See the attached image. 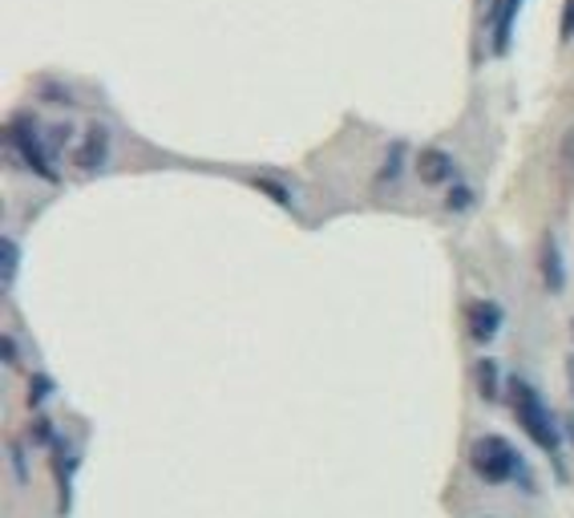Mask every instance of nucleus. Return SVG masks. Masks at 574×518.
<instances>
[{"mask_svg": "<svg viewBox=\"0 0 574 518\" xmlns=\"http://www.w3.org/2000/svg\"><path fill=\"white\" fill-rule=\"evenodd\" d=\"M514 413L534 446H542L546 454L559 449V429H554V417H551V410H546V401H542L530 385H522V381L514 385Z\"/></svg>", "mask_w": 574, "mask_h": 518, "instance_id": "1", "label": "nucleus"}, {"mask_svg": "<svg viewBox=\"0 0 574 518\" xmlns=\"http://www.w3.org/2000/svg\"><path fill=\"white\" fill-rule=\"evenodd\" d=\"M469 466H473L478 478L498 486V483H510L518 474V454L505 437L490 434V437H478V442H473V449H469Z\"/></svg>", "mask_w": 574, "mask_h": 518, "instance_id": "2", "label": "nucleus"}, {"mask_svg": "<svg viewBox=\"0 0 574 518\" xmlns=\"http://www.w3.org/2000/svg\"><path fill=\"white\" fill-rule=\"evenodd\" d=\"M9 142H12V151L21 154L24 163H29V166H33V170H36V175L49 178V183L58 178V170L49 166L45 146H41V138H36V130L29 126V122H24V118H17V122H12V126H9Z\"/></svg>", "mask_w": 574, "mask_h": 518, "instance_id": "3", "label": "nucleus"}, {"mask_svg": "<svg viewBox=\"0 0 574 518\" xmlns=\"http://www.w3.org/2000/svg\"><path fill=\"white\" fill-rule=\"evenodd\" d=\"M109 158V130L106 126H90L85 130L82 146L73 151V166L77 170H85V175H94V170H102Z\"/></svg>", "mask_w": 574, "mask_h": 518, "instance_id": "4", "label": "nucleus"}, {"mask_svg": "<svg viewBox=\"0 0 574 518\" xmlns=\"http://www.w3.org/2000/svg\"><path fill=\"white\" fill-rule=\"evenodd\" d=\"M466 324H469V336L478 344H490L502 329V308L493 304V300H473L466 312Z\"/></svg>", "mask_w": 574, "mask_h": 518, "instance_id": "5", "label": "nucleus"}, {"mask_svg": "<svg viewBox=\"0 0 574 518\" xmlns=\"http://www.w3.org/2000/svg\"><path fill=\"white\" fill-rule=\"evenodd\" d=\"M526 0H493L490 9V37H493V53H505L510 49V37H514V21L522 12Z\"/></svg>", "mask_w": 574, "mask_h": 518, "instance_id": "6", "label": "nucleus"}, {"mask_svg": "<svg viewBox=\"0 0 574 518\" xmlns=\"http://www.w3.org/2000/svg\"><path fill=\"white\" fill-rule=\"evenodd\" d=\"M417 175H421V183H429V187H441V183H449V178H453V158H449L446 151L429 146V151H421Z\"/></svg>", "mask_w": 574, "mask_h": 518, "instance_id": "7", "label": "nucleus"}, {"mask_svg": "<svg viewBox=\"0 0 574 518\" xmlns=\"http://www.w3.org/2000/svg\"><path fill=\"white\" fill-rule=\"evenodd\" d=\"M542 276H546V288L551 292H563V256H559V244L554 239H546V248H542Z\"/></svg>", "mask_w": 574, "mask_h": 518, "instance_id": "8", "label": "nucleus"}, {"mask_svg": "<svg viewBox=\"0 0 574 518\" xmlns=\"http://www.w3.org/2000/svg\"><path fill=\"white\" fill-rule=\"evenodd\" d=\"M478 388L486 401L498 397V365H493V361H481L478 365Z\"/></svg>", "mask_w": 574, "mask_h": 518, "instance_id": "9", "label": "nucleus"}, {"mask_svg": "<svg viewBox=\"0 0 574 518\" xmlns=\"http://www.w3.org/2000/svg\"><path fill=\"white\" fill-rule=\"evenodd\" d=\"M0 263H4V283H12V276H17V244H12V239H4Z\"/></svg>", "mask_w": 574, "mask_h": 518, "instance_id": "10", "label": "nucleus"}, {"mask_svg": "<svg viewBox=\"0 0 574 518\" xmlns=\"http://www.w3.org/2000/svg\"><path fill=\"white\" fill-rule=\"evenodd\" d=\"M574 37V0H566L563 4V41H571Z\"/></svg>", "mask_w": 574, "mask_h": 518, "instance_id": "11", "label": "nucleus"}, {"mask_svg": "<svg viewBox=\"0 0 574 518\" xmlns=\"http://www.w3.org/2000/svg\"><path fill=\"white\" fill-rule=\"evenodd\" d=\"M449 207H453V211H458V207H469V190H453V195H449Z\"/></svg>", "mask_w": 574, "mask_h": 518, "instance_id": "12", "label": "nucleus"}, {"mask_svg": "<svg viewBox=\"0 0 574 518\" xmlns=\"http://www.w3.org/2000/svg\"><path fill=\"white\" fill-rule=\"evenodd\" d=\"M566 381H571V397H574V356L566 361Z\"/></svg>", "mask_w": 574, "mask_h": 518, "instance_id": "13", "label": "nucleus"}]
</instances>
